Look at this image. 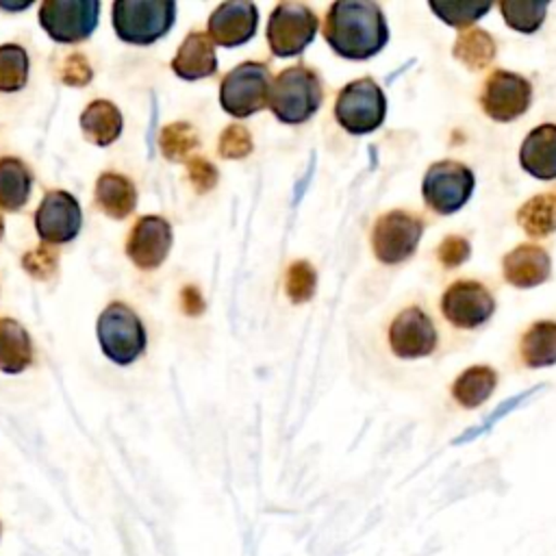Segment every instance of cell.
Wrapping results in <instances>:
<instances>
[{
    "mask_svg": "<svg viewBox=\"0 0 556 556\" xmlns=\"http://www.w3.org/2000/svg\"><path fill=\"white\" fill-rule=\"evenodd\" d=\"M324 39L345 59H369L389 41L382 9L367 0L332 2L324 20Z\"/></svg>",
    "mask_w": 556,
    "mask_h": 556,
    "instance_id": "obj_1",
    "label": "cell"
},
{
    "mask_svg": "<svg viewBox=\"0 0 556 556\" xmlns=\"http://www.w3.org/2000/svg\"><path fill=\"white\" fill-rule=\"evenodd\" d=\"M321 100L319 76L306 65H291L271 80L267 106L280 122L302 124L317 113Z\"/></svg>",
    "mask_w": 556,
    "mask_h": 556,
    "instance_id": "obj_2",
    "label": "cell"
},
{
    "mask_svg": "<svg viewBox=\"0 0 556 556\" xmlns=\"http://www.w3.org/2000/svg\"><path fill=\"white\" fill-rule=\"evenodd\" d=\"M176 20V2L172 0H115L113 28L119 39L148 46L161 39Z\"/></svg>",
    "mask_w": 556,
    "mask_h": 556,
    "instance_id": "obj_3",
    "label": "cell"
},
{
    "mask_svg": "<svg viewBox=\"0 0 556 556\" xmlns=\"http://www.w3.org/2000/svg\"><path fill=\"white\" fill-rule=\"evenodd\" d=\"M98 341L106 358L117 365H128L141 356L146 330L130 306L111 302L98 317Z\"/></svg>",
    "mask_w": 556,
    "mask_h": 556,
    "instance_id": "obj_4",
    "label": "cell"
},
{
    "mask_svg": "<svg viewBox=\"0 0 556 556\" xmlns=\"http://www.w3.org/2000/svg\"><path fill=\"white\" fill-rule=\"evenodd\" d=\"M271 74L265 63L245 61L230 70L219 85V102L232 117H248L267 106Z\"/></svg>",
    "mask_w": 556,
    "mask_h": 556,
    "instance_id": "obj_5",
    "label": "cell"
},
{
    "mask_svg": "<svg viewBox=\"0 0 556 556\" xmlns=\"http://www.w3.org/2000/svg\"><path fill=\"white\" fill-rule=\"evenodd\" d=\"M387 115V98L374 78H358L348 83L334 102L337 122L352 135H367L376 130Z\"/></svg>",
    "mask_w": 556,
    "mask_h": 556,
    "instance_id": "obj_6",
    "label": "cell"
},
{
    "mask_svg": "<svg viewBox=\"0 0 556 556\" xmlns=\"http://www.w3.org/2000/svg\"><path fill=\"white\" fill-rule=\"evenodd\" d=\"M473 172L458 161H439L428 167L421 180L424 202L439 215L456 213L471 198Z\"/></svg>",
    "mask_w": 556,
    "mask_h": 556,
    "instance_id": "obj_7",
    "label": "cell"
},
{
    "mask_svg": "<svg viewBox=\"0 0 556 556\" xmlns=\"http://www.w3.org/2000/svg\"><path fill=\"white\" fill-rule=\"evenodd\" d=\"M317 15L300 2H280L267 22V43L276 56H295L317 35Z\"/></svg>",
    "mask_w": 556,
    "mask_h": 556,
    "instance_id": "obj_8",
    "label": "cell"
},
{
    "mask_svg": "<svg viewBox=\"0 0 556 556\" xmlns=\"http://www.w3.org/2000/svg\"><path fill=\"white\" fill-rule=\"evenodd\" d=\"M424 235V222L410 211H389L380 215L371 230V250L384 265H395L413 256Z\"/></svg>",
    "mask_w": 556,
    "mask_h": 556,
    "instance_id": "obj_9",
    "label": "cell"
},
{
    "mask_svg": "<svg viewBox=\"0 0 556 556\" xmlns=\"http://www.w3.org/2000/svg\"><path fill=\"white\" fill-rule=\"evenodd\" d=\"M98 13V0H43L39 24L54 41L76 43L96 30Z\"/></svg>",
    "mask_w": 556,
    "mask_h": 556,
    "instance_id": "obj_10",
    "label": "cell"
},
{
    "mask_svg": "<svg viewBox=\"0 0 556 556\" xmlns=\"http://www.w3.org/2000/svg\"><path fill=\"white\" fill-rule=\"evenodd\" d=\"M83 226L78 200L63 189H52L43 195L35 211V230L46 245L72 241Z\"/></svg>",
    "mask_w": 556,
    "mask_h": 556,
    "instance_id": "obj_11",
    "label": "cell"
},
{
    "mask_svg": "<svg viewBox=\"0 0 556 556\" xmlns=\"http://www.w3.org/2000/svg\"><path fill=\"white\" fill-rule=\"evenodd\" d=\"M532 100V85L506 70H495L486 76L480 104L484 113L495 122H513L523 115Z\"/></svg>",
    "mask_w": 556,
    "mask_h": 556,
    "instance_id": "obj_12",
    "label": "cell"
},
{
    "mask_svg": "<svg viewBox=\"0 0 556 556\" xmlns=\"http://www.w3.org/2000/svg\"><path fill=\"white\" fill-rule=\"evenodd\" d=\"M441 313L456 328H478L495 313V300L482 282L456 280L441 295Z\"/></svg>",
    "mask_w": 556,
    "mask_h": 556,
    "instance_id": "obj_13",
    "label": "cell"
},
{
    "mask_svg": "<svg viewBox=\"0 0 556 556\" xmlns=\"http://www.w3.org/2000/svg\"><path fill=\"white\" fill-rule=\"evenodd\" d=\"M389 345L400 358H421L432 354L437 348L432 319L419 306L400 311L389 326Z\"/></svg>",
    "mask_w": 556,
    "mask_h": 556,
    "instance_id": "obj_14",
    "label": "cell"
},
{
    "mask_svg": "<svg viewBox=\"0 0 556 556\" xmlns=\"http://www.w3.org/2000/svg\"><path fill=\"white\" fill-rule=\"evenodd\" d=\"M172 248V226L165 217L143 215L135 222L126 239V254L139 269L159 267Z\"/></svg>",
    "mask_w": 556,
    "mask_h": 556,
    "instance_id": "obj_15",
    "label": "cell"
},
{
    "mask_svg": "<svg viewBox=\"0 0 556 556\" xmlns=\"http://www.w3.org/2000/svg\"><path fill=\"white\" fill-rule=\"evenodd\" d=\"M258 26V11L252 2L232 0L222 2L208 17L206 28L213 43L224 48H235L252 39Z\"/></svg>",
    "mask_w": 556,
    "mask_h": 556,
    "instance_id": "obj_16",
    "label": "cell"
},
{
    "mask_svg": "<svg viewBox=\"0 0 556 556\" xmlns=\"http://www.w3.org/2000/svg\"><path fill=\"white\" fill-rule=\"evenodd\" d=\"M502 271L506 282L513 287H519V289L536 287L549 278V271H552L549 254L534 243H521L504 256Z\"/></svg>",
    "mask_w": 556,
    "mask_h": 556,
    "instance_id": "obj_17",
    "label": "cell"
},
{
    "mask_svg": "<svg viewBox=\"0 0 556 556\" xmlns=\"http://www.w3.org/2000/svg\"><path fill=\"white\" fill-rule=\"evenodd\" d=\"M172 70L182 80H200L213 76L217 70V54L211 37L200 30L189 33L172 59Z\"/></svg>",
    "mask_w": 556,
    "mask_h": 556,
    "instance_id": "obj_18",
    "label": "cell"
},
{
    "mask_svg": "<svg viewBox=\"0 0 556 556\" xmlns=\"http://www.w3.org/2000/svg\"><path fill=\"white\" fill-rule=\"evenodd\" d=\"M519 163L539 180L556 178V124H541L526 135Z\"/></svg>",
    "mask_w": 556,
    "mask_h": 556,
    "instance_id": "obj_19",
    "label": "cell"
},
{
    "mask_svg": "<svg viewBox=\"0 0 556 556\" xmlns=\"http://www.w3.org/2000/svg\"><path fill=\"white\" fill-rule=\"evenodd\" d=\"M96 204L102 213H106L113 219H124L132 213L137 204V189L135 185L117 174V172H104L96 180Z\"/></svg>",
    "mask_w": 556,
    "mask_h": 556,
    "instance_id": "obj_20",
    "label": "cell"
},
{
    "mask_svg": "<svg viewBox=\"0 0 556 556\" xmlns=\"http://www.w3.org/2000/svg\"><path fill=\"white\" fill-rule=\"evenodd\" d=\"M80 128L96 146H111L124 128V117L111 100H93L80 113Z\"/></svg>",
    "mask_w": 556,
    "mask_h": 556,
    "instance_id": "obj_21",
    "label": "cell"
},
{
    "mask_svg": "<svg viewBox=\"0 0 556 556\" xmlns=\"http://www.w3.org/2000/svg\"><path fill=\"white\" fill-rule=\"evenodd\" d=\"M33 363V343L28 332L15 319H0V371L20 374Z\"/></svg>",
    "mask_w": 556,
    "mask_h": 556,
    "instance_id": "obj_22",
    "label": "cell"
},
{
    "mask_svg": "<svg viewBox=\"0 0 556 556\" xmlns=\"http://www.w3.org/2000/svg\"><path fill=\"white\" fill-rule=\"evenodd\" d=\"M33 174L17 156L0 159V208L17 211L28 202Z\"/></svg>",
    "mask_w": 556,
    "mask_h": 556,
    "instance_id": "obj_23",
    "label": "cell"
},
{
    "mask_svg": "<svg viewBox=\"0 0 556 556\" xmlns=\"http://www.w3.org/2000/svg\"><path fill=\"white\" fill-rule=\"evenodd\" d=\"M521 361L528 367H549L556 363V321H534L519 341Z\"/></svg>",
    "mask_w": 556,
    "mask_h": 556,
    "instance_id": "obj_24",
    "label": "cell"
},
{
    "mask_svg": "<svg viewBox=\"0 0 556 556\" xmlns=\"http://www.w3.org/2000/svg\"><path fill=\"white\" fill-rule=\"evenodd\" d=\"M497 374L489 365H473L465 369L452 384L454 400L465 408H476L495 391Z\"/></svg>",
    "mask_w": 556,
    "mask_h": 556,
    "instance_id": "obj_25",
    "label": "cell"
},
{
    "mask_svg": "<svg viewBox=\"0 0 556 556\" xmlns=\"http://www.w3.org/2000/svg\"><path fill=\"white\" fill-rule=\"evenodd\" d=\"M517 224L530 237H547L556 230V191L541 193L523 202L517 211Z\"/></svg>",
    "mask_w": 556,
    "mask_h": 556,
    "instance_id": "obj_26",
    "label": "cell"
},
{
    "mask_svg": "<svg viewBox=\"0 0 556 556\" xmlns=\"http://www.w3.org/2000/svg\"><path fill=\"white\" fill-rule=\"evenodd\" d=\"M497 52L493 37L482 28H471L454 41V56L469 70H484Z\"/></svg>",
    "mask_w": 556,
    "mask_h": 556,
    "instance_id": "obj_27",
    "label": "cell"
},
{
    "mask_svg": "<svg viewBox=\"0 0 556 556\" xmlns=\"http://www.w3.org/2000/svg\"><path fill=\"white\" fill-rule=\"evenodd\" d=\"M500 11L504 22L519 33H534L541 28L545 13H547V2H532V0H502Z\"/></svg>",
    "mask_w": 556,
    "mask_h": 556,
    "instance_id": "obj_28",
    "label": "cell"
},
{
    "mask_svg": "<svg viewBox=\"0 0 556 556\" xmlns=\"http://www.w3.org/2000/svg\"><path fill=\"white\" fill-rule=\"evenodd\" d=\"M198 143V132L189 122L167 124L159 135V146L167 161H187Z\"/></svg>",
    "mask_w": 556,
    "mask_h": 556,
    "instance_id": "obj_29",
    "label": "cell"
},
{
    "mask_svg": "<svg viewBox=\"0 0 556 556\" xmlns=\"http://www.w3.org/2000/svg\"><path fill=\"white\" fill-rule=\"evenodd\" d=\"M28 80V54L17 43L0 46V91H20Z\"/></svg>",
    "mask_w": 556,
    "mask_h": 556,
    "instance_id": "obj_30",
    "label": "cell"
},
{
    "mask_svg": "<svg viewBox=\"0 0 556 556\" xmlns=\"http://www.w3.org/2000/svg\"><path fill=\"white\" fill-rule=\"evenodd\" d=\"M428 4L437 13L439 20H443L445 24L456 26V28H465V26L473 24L491 9L489 2H437V0H430Z\"/></svg>",
    "mask_w": 556,
    "mask_h": 556,
    "instance_id": "obj_31",
    "label": "cell"
},
{
    "mask_svg": "<svg viewBox=\"0 0 556 556\" xmlns=\"http://www.w3.org/2000/svg\"><path fill=\"white\" fill-rule=\"evenodd\" d=\"M317 287V274L308 261H293L285 276V291L291 302H308Z\"/></svg>",
    "mask_w": 556,
    "mask_h": 556,
    "instance_id": "obj_32",
    "label": "cell"
},
{
    "mask_svg": "<svg viewBox=\"0 0 556 556\" xmlns=\"http://www.w3.org/2000/svg\"><path fill=\"white\" fill-rule=\"evenodd\" d=\"M252 135L243 124H230L219 135L217 150L224 159H245L252 152Z\"/></svg>",
    "mask_w": 556,
    "mask_h": 556,
    "instance_id": "obj_33",
    "label": "cell"
},
{
    "mask_svg": "<svg viewBox=\"0 0 556 556\" xmlns=\"http://www.w3.org/2000/svg\"><path fill=\"white\" fill-rule=\"evenodd\" d=\"M56 263H59V254L52 245H39L35 250H28L22 256V267L37 280H48L56 274Z\"/></svg>",
    "mask_w": 556,
    "mask_h": 556,
    "instance_id": "obj_34",
    "label": "cell"
},
{
    "mask_svg": "<svg viewBox=\"0 0 556 556\" xmlns=\"http://www.w3.org/2000/svg\"><path fill=\"white\" fill-rule=\"evenodd\" d=\"M59 72H61V80H63L65 85H70V87H83V85H87V83L91 80V76H93L89 61H87L85 54H80V52H74V54L65 56Z\"/></svg>",
    "mask_w": 556,
    "mask_h": 556,
    "instance_id": "obj_35",
    "label": "cell"
},
{
    "mask_svg": "<svg viewBox=\"0 0 556 556\" xmlns=\"http://www.w3.org/2000/svg\"><path fill=\"white\" fill-rule=\"evenodd\" d=\"M187 174L198 193H206L217 185V169L204 156H191L187 161Z\"/></svg>",
    "mask_w": 556,
    "mask_h": 556,
    "instance_id": "obj_36",
    "label": "cell"
},
{
    "mask_svg": "<svg viewBox=\"0 0 556 556\" xmlns=\"http://www.w3.org/2000/svg\"><path fill=\"white\" fill-rule=\"evenodd\" d=\"M471 254V245L465 237L460 235H450L441 241V245L437 248V256L441 261V265L445 267H458L463 265Z\"/></svg>",
    "mask_w": 556,
    "mask_h": 556,
    "instance_id": "obj_37",
    "label": "cell"
},
{
    "mask_svg": "<svg viewBox=\"0 0 556 556\" xmlns=\"http://www.w3.org/2000/svg\"><path fill=\"white\" fill-rule=\"evenodd\" d=\"M180 306L187 315L195 317L204 311V300H202V293L198 291V287L193 285H187L182 291H180Z\"/></svg>",
    "mask_w": 556,
    "mask_h": 556,
    "instance_id": "obj_38",
    "label": "cell"
},
{
    "mask_svg": "<svg viewBox=\"0 0 556 556\" xmlns=\"http://www.w3.org/2000/svg\"><path fill=\"white\" fill-rule=\"evenodd\" d=\"M2 235H4V219H2V215H0V239H2Z\"/></svg>",
    "mask_w": 556,
    "mask_h": 556,
    "instance_id": "obj_39",
    "label": "cell"
},
{
    "mask_svg": "<svg viewBox=\"0 0 556 556\" xmlns=\"http://www.w3.org/2000/svg\"><path fill=\"white\" fill-rule=\"evenodd\" d=\"M0 536H2V523H0Z\"/></svg>",
    "mask_w": 556,
    "mask_h": 556,
    "instance_id": "obj_40",
    "label": "cell"
}]
</instances>
